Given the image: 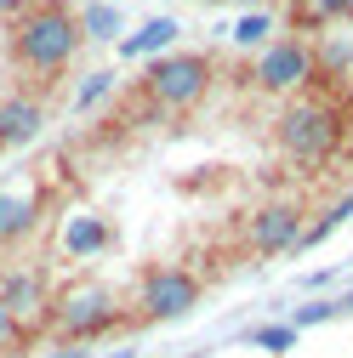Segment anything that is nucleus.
Returning a JSON list of instances; mask_svg holds the SVG:
<instances>
[{
    "label": "nucleus",
    "mask_w": 353,
    "mask_h": 358,
    "mask_svg": "<svg viewBox=\"0 0 353 358\" xmlns=\"http://www.w3.org/2000/svg\"><path fill=\"white\" fill-rule=\"evenodd\" d=\"M347 69H353V46H347V40H325V46H314V74L347 80Z\"/></svg>",
    "instance_id": "dca6fc26"
},
{
    "label": "nucleus",
    "mask_w": 353,
    "mask_h": 358,
    "mask_svg": "<svg viewBox=\"0 0 353 358\" xmlns=\"http://www.w3.org/2000/svg\"><path fill=\"white\" fill-rule=\"evenodd\" d=\"M120 324H131V313H125L120 290L103 279H69L52 296V336L69 347H92V341L114 336Z\"/></svg>",
    "instance_id": "f03ea898"
},
{
    "label": "nucleus",
    "mask_w": 353,
    "mask_h": 358,
    "mask_svg": "<svg viewBox=\"0 0 353 358\" xmlns=\"http://www.w3.org/2000/svg\"><path fill=\"white\" fill-rule=\"evenodd\" d=\"M85 46L80 17L63 6V0H34L29 12L12 17V63L34 80H57Z\"/></svg>",
    "instance_id": "f257e3e1"
},
{
    "label": "nucleus",
    "mask_w": 353,
    "mask_h": 358,
    "mask_svg": "<svg viewBox=\"0 0 353 358\" xmlns=\"http://www.w3.org/2000/svg\"><path fill=\"white\" fill-rule=\"evenodd\" d=\"M228 34H234V46H256V52H262V46L274 40V12H245Z\"/></svg>",
    "instance_id": "a211bd4d"
},
{
    "label": "nucleus",
    "mask_w": 353,
    "mask_h": 358,
    "mask_svg": "<svg viewBox=\"0 0 353 358\" xmlns=\"http://www.w3.org/2000/svg\"><path fill=\"white\" fill-rule=\"evenodd\" d=\"M307 17H314V23H347L353 17V0H307Z\"/></svg>",
    "instance_id": "aec40b11"
},
{
    "label": "nucleus",
    "mask_w": 353,
    "mask_h": 358,
    "mask_svg": "<svg viewBox=\"0 0 353 358\" xmlns=\"http://www.w3.org/2000/svg\"><path fill=\"white\" fill-rule=\"evenodd\" d=\"M342 131H347V120H342V108H336L331 97H296V103H285L279 120H274V137H279V148H285L296 165H325V159H336Z\"/></svg>",
    "instance_id": "7ed1b4c3"
},
{
    "label": "nucleus",
    "mask_w": 353,
    "mask_h": 358,
    "mask_svg": "<svg viewBox=\"0 0 353 358\" xmlns=\"http://www.w3.org/2000/svg\"><path fill=\"white\" fill-rule=\"evenodd\" d=\"M52 273L46 267H34V262H18L0 273V307L12 313V324L34 341L40 330H52Z\"/></svg>",
    "instance_id": "423d86ee"
},
{
    "label": "nucleus",
    "mask_w": 353,
    "mask_h": 358,
    "mask_svg": "<svg viewBox=\"0 0 353 358\" xmlns=\"http://www.w3.org/2000/svg\"><path fill=\"white\" fill-rule=\"evenodd\" d=\"M347 216H353V188H347V194H342V199H336V205H331L325 216H307V228H302V239H296V250H314V245H325V239H331V234L342 228Z\"/></svg>",
    "instance_id": "ddd939ff"
},
{
    "label": "nucleus",
    "mask_w": 353,
    "mask_h": 358,
    "mask_svg": "<svg viewBox=\"0 0 353 358\" xmlns=\"http://www.w3.org/2000/svg\"><path fill=\"white\" fill-rule=\"evenodd\" d=\"M205 285L176 262H160L137 279V296H131V324H176L200 307Z\"/></svg>",
    "instance_id": "39448f33"
},
{
    "label": "nucleus",
    "mask_w": 353,
    "mask_h": 358,
    "mask_svg": "<svg viewBox=\"0 0 353 358\" xmlns=\"http://www.w3.org/2000/svg\"><path fill=\"white\" fill-rule=\"evenodd\" d=\"M302 228H307V210H302L296 199H268V205L251 210L245 245H251L256 256H291L296 239H302Z\"/></svg>",
    "instance_id": "1a4fd4ad"
},
{
    "label": "nucleus",
    "mask_w": 353,
    "mask_h": 358,
    "mask_svg": "<svg viewBox=\"0 0 353 358\" xmlns=\"http://www.w3.org/2000/svg\"><path fill=\"white\" fill-rule=\"evenodd\" d=\"M46 131V103L40 92H6L0 97V148H23Z\"/></svg>",
    "instance_id": "9b49d317"
},
{
    "label": "nucleus",
    "mask_w": 353,
    "mask_h": 358,
    "mask_svg": "<svg viewBox=\"0 0 353 358\" xmlns=\"http://www.w3.org/2000/svg\"><path fill=\"white\" fill-rule=\"evenodd\" d=\"M114 80H120L114 69H97V74H85V80H80V92H74V108H80V114H92L97 103H109V97H114Z\"/></svg>",
    "instance_id": "f3484780"
},
{
    "label": "nucleus",
    "mask_w": 353,
    "mask_h": 358,
    "mask_svg": "<svg viewBox=\"0 0 353 358\" xmlns=\"http://www.w3.org/2000/svg\"><path fill=\"white\" fill-rule=\"evenodd\" d=\"M92 358H143L137 347H109V352H92Z\"/></svg>",
    "instance_id": "393cba45"
},
{
    "label": "nucleus",
    "mask_w": 353,
    "mask_h": 358,
    "mask_svg": "<svg viewBox=\"0 0 353 358\" xmlns=\"http://www.w3.org/2000/svg\"><path fill=\"white\" fill-rule=\"evenodd\" d=\"M46 222V176H6L0 182V245H23Z\"/></svg>",
    "instance_id": "6e6552de"
},
{
    "label": "nucleus",
    "mask_w": 353,
    "mask_h": 358,
    "mask_svg": "<svg viewBox=\"0 0 353 358\" xmlns=\"http://www.w3.org/2000/svg\"><path fill=\"white\" fill-rule=\"evenodd\" d=\"M80 34L85 40H114L120 46V34H125V17H120V6L109 0V6H85V17H80Z\"/></svg>",
    "instance_id": "2eb2a0df"
},
{
    "label": "nucleus",
    "mask_w": 353,
    "mask_h": 358,
    "mask_svg": "<svg viewBox=\"0 0 353 358\" xmlns=\"http://www.w3.org/2000/svg\"><path fill=\"white\" fill-rule=\"evenodd\" d=\"M336 301H342V313H353V290H347V296H336Z\"/></svg>",
    "instance_id": "a878e982"
},
{
    "label": "nucleus",
    "mask_w": 353,
    "mask_h": 358,
    "mask_svg": "<svg viewBox=\"0 0 353 358\" xmlns=\"http://www.w3.org/2000/svg\"><path fill=\"white\" fill-rule=\"evenodd\" d=\"M46 358H92V347H69V341H57Z\"/></svg>",
    "instance_id": "4be33fe9"
},
{
    "label": "nucleus",
    "mask_w": 353,
    "mask_h": 358,
    "mask_svg": "<svg viewBox=\"0 0 353 358\" xmlns=\"http://www.w3.org/2000/svg\"><path fill=\"white\" fill-rule=\"evenodd\" d=\"M23 347H29V336L12 324V313H6V307H0V358H18Z\"/></svg>",
    "instance_id": "412c9836"
},
{
    "label": "nucleus",
    "mask_w": 353,
    "mask_h": 358,
    "mask_svg": "<svg viewBox=\"0 0 353 358\" xmlns=\"http://www.w3.org/2000/svg\"><path fill=\"white\" fill-rule=\"evenodd\" d=\"M176 34H183V23H176V17H148L143 29L120 34V57H125V63H154V57L176 52Z\"/></svg>",
    "instance_id": "f8f14e48"
},
{
    "label": "nucleus",
    "mask_w": 353,
    "mask_h": 358,
    "mask_svg": "<svg viewBox=\"0 0 353 358\" xmlns=\"http://www.w3.org/2000/svg\"><path fill=\"white\" fill-rule=\"evenodd\" d=\"M336 319H347V313H342V301H331V296H319V301H307V307H296V313H291V324H296V330L336 324Z\"/></svg>",
    "instance_id": "6ab92c4d"
},
{
    "label": "nucleus",
    "mask_w": 353,
    "mask_h": 358,
    "mask_svg": "<svg viewBox=\"0 0 353 358\" xmlns=\"http://www.w3.org/2000/svg\"><path fill=\"white\" fill-rule=\"evenodd\" d=\"M245 341H251V347H262V352H274V358H285V352H296L302 330H296L291 319H274V324H256V330H245Z\"/></svg>",
    "instance_id": "4468645a"
},
{
    "label": "nucleus",
    "mask_w": 353,
    "mask_h": 358,
    "mask_svg": "<svg viewBox=\"0 0 353 358\" xmlns=\"http://www.w3.org/2000/svg\"><path fill=\"white\" fill-rule=\"evenodd\" d=\"M34 0H0V17H18V12H29Z\"/></svg>",
    "instance_id": "b1692460"
},
{
    "label": "nucleus",
    "mask_w": 353,
    "mask_h": 358,
    "mask_svg": "<svg viewBox=\"0 0 353 358\" xmlns=\"http://www.w3.org/2000/svg\"><path fill=\"white\" fill-rule=\"evenodd\" d=\"M314 80V46H307L302 34H279L268 46L256 52V63L245 69V85L251 92H302V85Z\"/></svg>",
    "instance_id": "0eeeda50"
},
{
    "label": "nucleus",
    "mask_w": 353,
    "mask_h": 358,
    "mask_svg": "<svg viewBox=\"0 0 353 358\" xmlns=\"http://www.w3.org/2000/svg\"><path fill=\"white\" fill-rule=\"evenodd\" d=\"M331 279H336V267H325V273H307V279H302V285H307V290H325V285H331Z\"/></svg>",
    "instance_id": "5701e85b"
},
{
    "label": "nucleus",
    "mask_w": 353,
    "mask_h": 358,
    "mask_svg": "<svg viewBox=\"0 0 353 358\" xmlns=\"http://www.w3.org/2000/svg\"><path fill=\"white\" fill-rule=\"evenodd\" d=\"M211 80H216V63L205 52H183V46H176V52L143 63V97L154 108H165V114H188V108L205 103Z\"/></svg>",
    "instance_id": "20e7f679"
},
{
    "label": "nucleus",
    "mask_w": 353,
    "mask_h": 358,
    "mask_svg": "<svg viewBox=\"0 0 353 358\" xmlns=\"http://www.w3.org/2000/svg\"><path fill=\"white\" fill-rule=\"evenodd\" d=\"M109 245H114L109 216L85 210V205H74L69 216H57V256H63V262H97Z\"/></svg>",
    "instance_id": "9d476101"
}]
</instances>
